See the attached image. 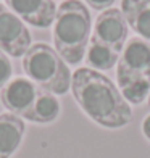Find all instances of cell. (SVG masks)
Listing matches in <instances>:
<instances>
[{"label":"cell","instance_id":"obj_1","mask_svg":"<svg viewBox=\"0 0 150 158\" xmlns=\"http://www.w3.org/2000/svg\"><path fill=\"white\" fill-rule=\"evenodd\" d=\"M71 92L79 108L98 126L119 129L131 123V105L118 85L100 71L77 68L71 77Z\"/></svg>","mask_w":150,"mask_h":158},{"label":"cell","instance_id":"obj_2","mask_svg":"<svg viewBox=\"0 0 150 158\" xmlns=\"http://www.w3.org/2000/svg\"><path fill=\"white\" fill-rule=\"evenodd\" d=\"M92 26L90 11L81 0H63L58 5L52 24L53 48L68 64H79L84 60Z\"/></svg>","mask_w":150,"mask_h":158},{"label":"cell","instance_id":"obj_3","mask_svg":"<svg viewBox=\"0 0 150 158\" xmlns=\"http://www.w3.org/2000/svg\"><path fill=\"white\" fill-rule=\"evenodd\" d=\"M116 85L129 105H142L150 95V42L127 39L116 63Z\"/></svg>","mask_w":150,"mask_h":158},{"label":"cell","instance_id":"obj_4","mask_svg":"<svg viewBox=\"0 0 150 158\" xmlns=\"http://www.w3.org/2000/svg\"><path fill=\"white\" fill-rule=\"evenodd\" d=\"M26 77L39 89L53 95H65L71 89V74L68 63L58 52L45 42H35L21 58Z\"/></svg>","mask_w":150,"mask_h":158},{"label":"cell","instance_id":"obj_5","mask_svg":"<svg viewBox=\"0 0 150 158\" xmlns=\"http://www.w3.org/2000/svg\"><path fill=\"white\" fill-rule=\"evenodd\" d=\"M32 45V37L23 19L0 3V50L13 58H23Z\"/></svg>","mask_w":150,"mask_h":158},{"label":"cell","instance_id":"obj_6","mask_svg":"<svg viewBox=\"0 0 150 158\" xmlns=\"http://www.w3.org/2000/svg\"><path fill=\"white\" fill-rule=\"evenodd\" d=\"M129 35V26L119 8H108L97 16L92 26L90 39L110 45L116 52H123Z\"/></svg>","mask_w":150,"mask_h":158},{"label":"cell","instance_id":"obj_7","mask_svg":"<svg viewBox=\"0 0 150 158\" xmlns=\"http://www.w3.org/2000/svg\"><path fill=\"white\" fill-rule=\"evenodd\" d=\"M39 90L40 89L27 77L16 76L0 90V102L8 113L23 118L32 106Z\"/></svg>","mask_w":150,"mask_h":158},{"label":"cell","instance_id":"obj_8","mask_svg":"<svg viewBox=\"0 0 150 158\" xmlns=\"http://www.w3.org/2000/svg\"><path fill=\"white\" fill-rule=\"evenodd\" d=\"M5 5L26 24L39 29L53 24L58 8L53 0H5Z\"/></svg>","mask_w":150,"mask_h":158},{"label":"cell","instance_id":"obj_9","mask_svg":"<svg viewBox=\"0 0 150 158\" xmlns=\"http://www.w3.org/2000/svg\"><path fill=\"white\" fill-rule=\"evenodd\" d=\"M26 135V123L13 113H0V158H11Z\"/></svg>","mask_w":150,"mask_h":158},{"label":"cell","instance_id":"obj_10","mask_svg":"<svg viewBox=\"0 0 150 158\" xmlns=\"http://www.w3.org/2000/svg\"><path fill=\"white\" fill-rule=\"evenodd\" d=\"M119 10L129 29L150 42V0H121Z\"/></svg>","mask_w":150,"mask_h":158},{"label":"cell","instance_id":"obj_11","mask_svg":"<svg viewBox=\"0 0 150 158\" xmlns=\"http://www.w3.org/2000/svg\"><path fill=\"white\" fill-rule=\"evenodd\" d=\"M60 114H61V103L58 97L40 89L32 106L23 116V119L34 124H52L60 118Z\"/></svg>","mask_w":150,"mask_h":158},{"label":"cell","instance_id":"obj_12","mask_svg":"<svg viewBox=\"0 0 150 158\" xmlns=\"http://www.w3.org/2000/svg\"><path fill=\"white\" fill-rule=\"evenodd\" d=\"M118 60H119V52H116L115 48L94 39L89 40L87 50H85L84 55V61L87 64V68L100 71V73L110 71L116 66Z\"/></svg>","mask_w":150,"mask_h":158},{"label":"cell","instance_id":"obj_13","mask_svg":"<svg viewBox=\"0 0 150 158\" xmlns=\"http://www.w3.org/2000/svg\"><path fill=\"white\" fill-rule=\"evenodd\" d=\"M13 79V64L8 55L0 50V90Z\"/></svg>","mask_w":150,"mask_h":158},{"label":"cell","instance_id":"obj_14","mask_svg":"<svg viewBox=\"0 0 150 158\" xmlns=\"http://www.w3.org/2000/svg\"><path fill=\"white\" fill-rule=\"evenodd\" d=\"M87 6L94 10H98V11H105L108 8H113V3L116 2V0H84Z\"/></svg>","mask_w":150,"mask_h":158},{"label":"cell","instance_id":"obj_15","mask_svg":"<svg viewBox=\"0 0 150 158\" xmlns=\"http://www.w3.org/2000/svg\"><path fill=\"white\" fill-rule=\"evenodd\" d=\"M142 134L145 135V139L150 140V114H147L142 121Z\"/></svg>","mask_w":150,"mask_h":158},{"label":"cell","instance_id":"obj_16","mask_svg":"<svg viewBox=\"0 0 150 158\" xmlns=\"http://www.w3.org/2000/svg\"><path fill=\"white\" fill-rule=\"evenodd\" d=\"M147 100H148V105H150V95H148V98H147Z\"/></svg>","mask_w":150,"mask_h":158}]
</instances>
